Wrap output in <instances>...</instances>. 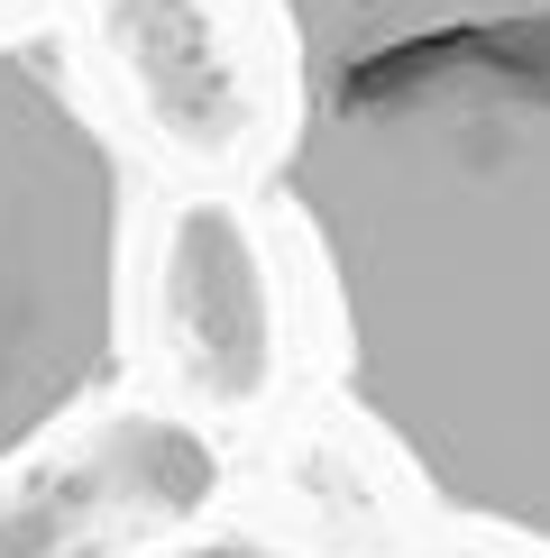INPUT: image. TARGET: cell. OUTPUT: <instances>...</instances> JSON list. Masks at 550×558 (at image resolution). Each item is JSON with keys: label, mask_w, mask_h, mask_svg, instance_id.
I'll list each match as a JSON object with an SVG mask.
<instances>
[{"label": "cell", "mask_w": 550, "mask_h": 558, "mask_svg": "<svg viewBox=\"0 0 550 558\" xmlns=\"http://www.w3.org/2000/svg\"><path fill=\"white\" fill-rule=\"evenodd\" d=\"M129 366V166L56 46L0 37V476Z\"/></svg>", "instance_id": "cell-2"}, {"label": "cell", "mask_w": 550, "mask_h": 558, "mask_svg": "<svg viewBox=\"0 0 550 558\" xmlns=\"http://www.w3.org/2000/svg\"><path fill=\"white\" fill-rule=\"evenodd\" d=\"M275 193L339 385L441 513L550 549V0H266Z\"/></svg>", "instance_id": "cell-1"}, {"label": "cell", "mask_w": 550, "mask_h": 558, "mask_svg": "<svg viewBox=\"0 0 550 558\" xmlns=\"http://www.w3.org/2000/svg\"><path fill=\"white\" fill-rule=\"evenodd\" d=\"M138 558H285V549L239 541V531H212V541H175V549H138Z\"/></svg>", "instance_id": "cell-3"}]
</instances>
